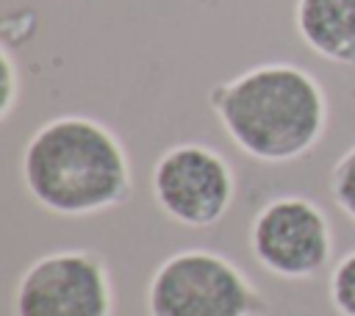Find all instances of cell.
<instances>
[{
    "mask_svg": "<svg viewBox=\"0 0 355 316\" xmlns=\"http://www.w3.org/2000/svg\"><path fill=\"white\" fill-rule=\"evenodd\" d=\"M208 108L230 144L258 164L305 158L330 122L324 86L291 61H263L214 83Z\"/></svg>",
    "mask_w": 355,
    "mask_h": 316,
    "instance_id": "obj_1",
    "label": "cell"
},
{
    "mask_svg": "<svg viewBox=\"0 0 355 316\" xmlns=\"http://www.w3.org/2000/svg\"><path fill=\"white\" fill-rule=\"evenodd\" d=\"M19 180L39 208L69 219L111 211L133 191L122 139L89 114L42 122L19 152Z\"/></svg>",
    "mask_w": 355,
    "mask_h": 316,
    "instance_id": "obj_2",
    "label": "cell"
},
{
    "mask_svg": "<svg viewBox=\"0 0 355 316\" xmlns=\"http://www.w3.org/2000/svg\"><path fill=\"white\" fill-rule=\"evenodd\" d=\"M147 316H263L269 302L222 252L186 247L169 252L150 274Z\"/></svg>",
    "mask_w": 355,
    "mask_h": 316,
    "instance_id": "obj_3",
    "label": "cell"
},
{
    "mask_svg": "<svg viewBox=\"0 0 355 316\" xmlns=\"http://www.w3.org/2000/svg\"><path fill=\"white\" fill-rule=\"evenodd\" d=\"M14 316H114V280L105 258L86 247L33 258L14 283Z\"/></svg>",
    "mask_w": 355,
    "mask_h": 316,
    "instance_id": "obj_4",
    "label": "cell"
},
{
    "mask_svg": "<svg viewBox=\"0 0 355 316\" xmlns=\"http://www.w3.org/2000/svg\"><path fill=\"white\" fill-rule=\"evenodd\" d=\"M150 194L158 211L180 227L208 230L227 216L236 200V172L211 144L180 141L155 158Z\"/></svg>",
    "mask_w": 355,
    "mask_h": 316,
    "instance_id": "obj_5",
    "label": "cell"
},
{
    "mask_svg": "<svg viewBox=\"0 0 355 316\" xmlns=\"http://www.w3.org/2000/svg\"><path fill=\"white\" fill-rule=\"evenodd\" d=\"M247 244L269 274L280 280H308L330 266L336 236L316 200L277 194L255 211Z\"/></svg>",
    "mask_w": 355,
    "mask_h": 316,
    "instance_id": "obj_6",
    "label": "cell"
},
{
    "mask_svg": "<svg viewBox=\"0 0 355 316\" xmlns=\"http://www.w3.org/2000/svg\"><path fill=\"white\" fill-rule=\"evenodd\" d=\"M294 30L319 58L355 69V0H297Z\"/></svg>",
    "mask_w": 355,
    "mask_h": 316,
    "instance_id": "obj_7",
    "label": "cell"
},
{
    "mask_svg": "<svg viewBox=\"0 0 355 316\" xmlns=\"http://www.w3.org/2000/svg\"><path fill=\"white\" fill-rule=\"evenodd\" d=\"M327 297L338 316H355V247L333 263L327 277Z\"/></svg>",
    "mask_w": 355,
    "mask_h": 316,
    "instance_id": "obj_8",
    "label": "cell"
},
{
    "mask_svg": "<svg viewBox=\"0 0 355 316\" xmlns=\"http://www.w3.org/2000/svg\"><path fill=\"white\" fill-rule=\"evenodd\" d=\"M330 197L338 211L355 222V144L330 169Z\"/></svg>",
    "mask_w": 355,
    "mask_h": 316,
    "instance_id": "obj_9",
    "label": "cell"
},
{
    "mask_svg": "<svg viewBox=\"0 0 355 316\" xmlns=\"http://www.w3.org/2000/svg\"><path fill=\"white\" fill-rule=\"evenodd\" d=\"M22 94V72L8 44L0 47V119H11Z\"/></svg>",
    "mask_w": 355,
    "mask_h": 316,
    "instance_id": "obj_10",
    "label": "cell"
},
{
    "mask_svg": "<svg viewBox=\"0 0 355 316\" xmlns=\"http://www.w3.org/2000/svg\"><path fill=\"white\" fill-rule=\"evenodd\" d=\"M36 28H39V19L33 11H8L3 17V28H0L3 44H8L14 50V44H19V42L25 44L36 33Z\"/></svg>",
    "mask_w": 355,
    "mask_h": 316,
    "instance_id": "obj_11",
    "label": "cell"
}]
</instances>
